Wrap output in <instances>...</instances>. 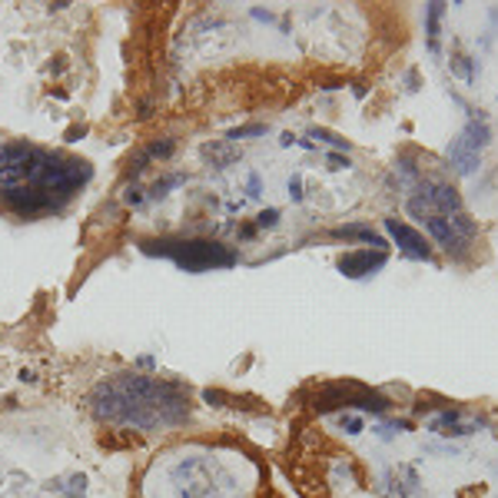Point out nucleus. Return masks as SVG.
I'll return each instance as SVG.
<instances>
[{"instance_id": "4", "label": "nucleus", "mask_w": 498, "mask_h": 498, "mask_svg": "<svg viewBox=\"0 0 498 498\" xmlns=\"http://www.w3.org/2000/svg\"><path fill=\"white\" fill-rule=\"evenodd\" d=\"M385 229H389L392 240H395L399 246L409 252V256H415V259H429V256H432V246H429V243H425L412 226H405V223H399V220H385Z\"/></svg>"}, {"instance_id": "3", "label": "nucleus", "mask_w": 498, "mask_h": 498, "mask_svg": "<svg viewBox=\"0 0 498 498\" xmlns=\"http://www.w3.org/2000/svg\"><path fill=\"white\" fill-rule=\"evenodd\" d=\"M163 252L176 256L186 269H209V266H229L233 263V256L223 246H216V243H176V246H166Z\"/></svg>"}, {"instance_id": "2", "label": "nucleus", "mask_w": 498, "mask_h": 498, "mask_svg": "<svg viewBox=\"0 0 498 498\" xmlns=\"http://www.w3.org/2000/svg\"><path fill=\"white\" fill-rule=\"evenodd\" d=\"M485 143H488V123L485 120H472L459 133V140L448 146V160L455 163L459 173H472L475 166H479V160H482Z\"/></svg>"}, {"instance_id": "5", "label": "nucleus", "mask_w": 498, "mask_h": 498, "mask_svg": "<svg viewBox=\"0 0 498 498\" xmlns=\"http://www.w3.org/2000/svg\"><path fill=\"white\" fill-rule=\"evenodd\" d=\"M339 266H342V272H349V276H362V272H372V269H379V266H385V252H372V249L352 252V256H346Z\"/></svg>"}, {"instance_id": "1", "label": "nucleus", "mask_w": 498, "mask_h": 498, "mask_svg": "<svg viewBox=\"0 0 498 498\" xmlns=\"http://www.w3.org/2000/svg\"><path fill=\"white\" fill-rule=\"evenodd\" d=\"M96 415L107 422H123L136 429L173 425L186 415V399L170 382H150L140 375H126L96 389Z\"/></svg>"}, {"instance_id": "6", "label": "nucleus", "mask_w": 498, "mask_h": 498, "mask_svg": "<svg viewBox=\"0 0 498 498\" xmlns=\"http://www.w3.org/2000/svg\"><path fill=\"white\" fill-rule=\"evenodd\" d=\"M439 20H442V4L429 7V47L439 53Z\"/></svg>"}]
</instances>
